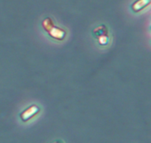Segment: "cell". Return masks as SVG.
<instances>
[{"label":"cell","instance_id":"cell-1","mask_svg":"<svg viewBox=\"0 0 151 143\" xmlns=\"http://www.w3.org/2000/svg\"><path fill=\"white\" fill-rule=\"evenodd\" d=\"M42 26L44 29L48 32L49 35L55 39L62 41L66 37V32H65L64 29L55 26L51 18H46L43 21Z\"/></svg>","mask_w":151,"mask_h":143},{"label":"cell","instance_id":"cell-2","mask_svg":"<svg viewBox=\"0 0 151 143\" xmlns=\"http://www.w3.org/2000/svg\"><path fill=\"white\" fill-rule=\"evenodd\" d=\"M39 111L40 109L38 108V106L33 105V106H29V108H27L25 110H24L22 113L20 114V117L22 120L26 122V121H28L30 119H32L36 114H38Z\"/></svg>","mask_w":151,"mask_h":143},{"label":"cell","instance_id":"cell-3","mask_svg":"<svg viewBox=\"0 0 151 143\" xmlns=\"http://www.w3.org/2000/svg\"><path fill=\"white\" fill-rule=\"evenodd\" d=\"M150 4V0H137L131 5V9L135 13H139L144 10Z\"/></svg>","mask_w":151,"mask_h":143},{"label":"cell","instance_id":"cell-4","mask_svg":"<svg viewBox=\"0 0 151 143\" xmlns=\"http://www.w3.org/2000/svg\"><path fill=\"white\" fill-rule=\"evenodd\" d=\"M93 35L97 38L101 36H104V35H109V29L106 25H100L93 30Z\"/></svg>","mask_w":151,"mask_h":143},{"label":"cell","instance_id":"cell-5","mask_svg":"<svg viewBox=\"0 0 151 143\" xmlns=\"http://www.w3.org/2000/svg\"><path fill=\"white\" fill-rule=\"evenodd\" d=\"M97 40H98V42L100 44H101V45H106V44H109V35L101 36L100 37V38H97Z\"/></svg>","mask_w":151,"mask_h":143},{"label":"cell","instance_id":"cell-6","mask_svg":"<svg viewBox=\"0 0 151 143\" xmlns=\"http://www.w3.org/2000/svg\"><path fill=\"white\" fill-rule=\"evenodd\" d=\"M52 143H63V142H60V141H55Z\"/></svg>","mask_w":151,"mask_h":143}]
</instances>
